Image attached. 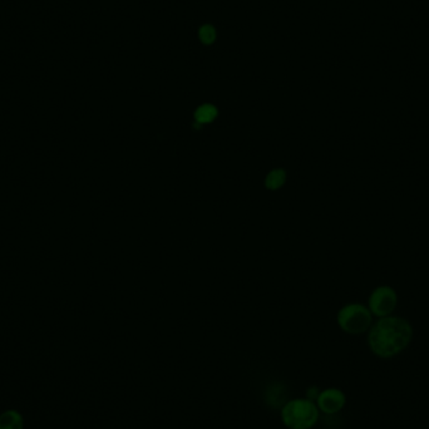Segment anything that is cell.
<instances>
[{"instance_id": "cell-1", "label": "cell", "mask_w": 429, "mask_h": 429, "mask_svg": "<svg viewBox=\"0 0 429 429\" xmlns=\"http://www.w3.org/2000/svg\"><path fill=\"white\" fill-rule=\"evenodd\" d=\"M413 327L411 322L399 316H385L370 327L368 345L379 358L398 356L411 343Z\"/></svg>"}, {"instance_id": "cell-2", "label": "cell", "mask_w": 429, "mask_h": 429, "mask_svg": "<svg viewBox=\"0 0 429 429\" xmlns=\"http://www.w3.org/2000/svg\"><path fill=\"white\" fill-rule=\"evenodd\" d=\"M282 423L290 429H310L319 419V408L309 399L286 401L282 408Z\"/></svg>"}, {"instance_id": "cell-3", "label": "cell", "mask_w": 429, "mask_h": 429, "mask_svg": "<svg viewBox=\"0 0 429 429\" xmlns=\"http://www.w3.org/2000/svg\"><path fill=\"white\" fill-rule=\"evenodd\" d=\"M339 327L351 335L365 333L372 327V313L363 304L353 303L343 306L337 316Z\"/></svg>"}, {"instance_id": "cell-4", "label": "cell", "mask_w": 429, "mask_h": 429, "mask_svg": "<svg viewBox=\"0 0 429 429\" xmlns=\"http://www.w3.org/2000/svg\"><path fill=\"white\" fill-rule=\"evenodd\" d=\"M398 304V295L390 286L383 285L373 290L369 296V310L373 315L385 318L393 314Z\"/></svg>"}, {"instance_id": "cell-5", "label": "cell", "mask_w": 429, "mask_h": 429, "mask_svg": "<svg viewBox=\"0 0 429 429\" xmlns=\"http://www.w3.org/2000/svg\"><path fill=\"white\" fill-rule=\"evenodd\" d=\"M318 408L327 414H335L345 406V394L340 389L329 388L322 390L316 398Z\"/></svg>"}, {"instance_id": "cell-6", "label": "cell", "mask_w": 429, "mask_h": 429, "mask_svg": "<svg viewBox=\"0 0 429 429\" xmlns=\"http://www.w3.org/2000/svg\"><path fill=\"white\" fill-rule=\"evenodd\" d=\"M0 429H24L22 413L8 409L0 414Z\"/></svg>"}, {"instance_id": "cell-7", "label": "cell", "mask_w": 429, "mask_h": 429, "mask_svg": "<svg viewBox=\"0 0 429 429\" xmlns=\"http://www.w3.org/2000/svg\"><path fill=\"white\" fill-rule=\"evenodd\" d=\"M217 114H219V111H217V108L214 107V104L205 103L195 111V121L198 124L211 123L214 119H216Z\"/></svg>"}, {"instance_id": "cell-8", "label": "cell", "mask_w": 429, "mask_h": 429, "mask_svg": "<svg viewBox=\"0 0 429 429\" xmlns=\"http://www.w3.org/2000/svg\"><path fill=\"white\" fill-rule=\"evenodd\" d=\"M286 182V171L282 169H275L270 171L265 177V187L271 191H277L282 188Z\"/></svg>"}, {"instance_id": "cell-9", "label": "cell", "mask_w": 429, "mask_h": 429, "mask_svg": "<svg viewBox=\"0 0 429 429\" xmlns=\"http://www.w3.org/2000/svg\"><path fill=\"white\" fill-rule=\"evenodd\" d=\"M284 398H285V392L282 385H279V384H272L266 392V401L270 406H277L279 404H282Z\"/></svg>"}, {"instance_id": "cell-10", "label": "cell", "mask_w": 429, "mask_h": 429, "mask_svg": "<svg viewBox=\"0 0 429 429\" xmlns=\"http://www.w3.org/2000/svg\"><path fill=\"white\" fill-rule=\"evenodd\" d=\"M200 40L205 44H211L216 40V32L214 27L211 25H203V28L200 29Z\"/></svg>"}]
</instances>
